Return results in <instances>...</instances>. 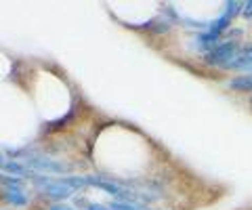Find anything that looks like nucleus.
Masks as SVG:
<instances>
[{
    "mask_svg": "<svg viewBox=\"0 0 252 210\" xmlns=\"http://www.w3.org/2000/svg\"><path fill=\"white\" fill-rule=\"evenodd\" d=\"M240 15H242L244 19H252V0H248V2H242Z\"/></svg>",
    "mask_w": 252,
    "mask_h": 210,
    "instance_id": "obj_9",
    "label": "nucleus"
},
{
    "mask_svg": "<svg viewBox=\"0 0 252 210\" xmlns=\"http://www.w3.org/2000/svg\"><path fill=\"white\" fill-rule=\"evenodd\" d=\"M4 202L11 206L21 208V206L28 204V196L23 191H4Z\"/></svg>",
    "mask_w": 252,
    "mask_h": 210,
    "instance_id": "obj_6",
    "label": "nucleus"
},
{
    "mask_svg": "<svg viewBox=\"0 0 252 210\" xmlns=\"http://www.w3.org/2000/svg\"><path fill=\"white\" fill-rule=\"evenodd\" d=\"M0 166H2V160H0Z\"/></svg>",
    "mask_w": 252,
    "mask_h": 210,
    "instance_id": "obj_12",
    "label": "nucleus"
},
{
    "mask_svg": "<svg viewBox=\"0 0 252 210\" xmlns=\"http://www.w3.org/2000/svg\"><path fill=\"white\" fill-rule=\"evenodd\" d=\"M250 103H252V97H250Z\"/></svg>",
    "mask_w": 252,
    "mask_h": 210,
    "instance_id": "obj_13",
    "label": "nucleus"
},
{
    "mask_svg": "<svg viewBox=\"0 0 252 210\" xmlns=\"http://www.w3.org/2000/svg\"><path fill=\"white\" fill-rule=\"evenodd\" d=\"M49 210H74V208H69V206H65V204H61V202H55V204H53Z\"/></svg>",
    "mask_w": 252,
    "mask_h": 210,
    "instance_id": "obj_10",
    "label": "nucleus"
},
{
    "mask_svg": "<svg viewBox=\"0 0 252 210\" xmlns=\"http://www.w3.org/2000/svg\"><path fill=\"white\" fill-rule=\"evenodd\" d=\"M240 46H242V44L235 42V40H220L217 46H212L210 51L204 53V61H206L208 65L225 67L235 55H238Z\"/></svg>",
    "mask_w": 252,
    "mask_h": 210,
    "instance_id": "obj_1",
    "label": "nucleus"
},
{
    "mask_svg": "<svg viewBox=\"0 0 252 210\" xmlns=\"http://www.w3.org/2000/svg\"><path fill=\"white\" fill-rule=\"evenodd\" d=\"M109 210H145V206L137 204V202H128V200H114V202H109Z\"/></svg>",
    "mask_w": 252,
    "mask_h": 210,
    "instance_id": "obj_7",
    "label": "nucleus"
},
{
    "mask_svg": "<svg viewBox=\"0 0 252 210\" xmlns=\"http://www.w3.org/2000/svg\"><path fill=\"white\" fill-rule=\"evenodd\" d=\"M2 185L6 187V191H21V181H19V179H13V177L4 179Z\"/></svg>",
    "mask_w": 252,
    "mask_h": 210,
    "instance_id": "obj_8",
    "label": "nucleus"
},
{
    "mask_svg": "<svg viewBox=\"0 0 252 210\" xmlns=\"http://www.w3.org/2000/svg\"><path fill=\"white\" fill-rule=\"evenodd\" d=\"M227 87L235 92H252V74H242L235 76L233 80L227 82Z\"/></svg>",
    "mask_w": 252,
    "mask_h": 210,
    "instance_id": "obj_4",
    "label": "nucleus"
},
{
    "mask_svg": "<svg viewBox=\"0 0 252 210\" xmlns=\"http://www.w3.org/2000/svg\"><path fill=\"white\" fill-rule=\"evenodd\" d=\"M86 210H105V208H103V206H99V204H93V206H89Z\"/></svg>",
    "mask_w": 252,
    "mask_h": 210,
    "instance_id": "obj_11",
    "label": "nucleus"
},
{
    "mask_svg": "<svg viewBox=\"0 0 252 210\" xmlns=\"http://www.w3.org/2000/svg\"><path fill=\"white\" fill-rule=\"evenodd\" d=\"M28 166H30V170L49 173V175H65L69 170L63 162L51 160V158H46V155H32V158H28Z\"/></svg>",
    "mask_w": 252,
    "mask_h": 210,
    "instance_id": "obj_3",
    "label": "nucleus"
},
{
    "mask_svg": "<svg viewBox=\"0 0 252 210\" xmlns=\"http://www.w3.org/2000/svg\"><path fill=\"white\" fill-rule=\"evenodd\" d=\"M2 168L9 175H15V177H34V173H32L30 168H26L23 164H19V162H4Z\"/></svg>",
    "mask_w": 252,
    "mask_h": 210,
    "instance_id": "obj_5",
    "label": "nucleus"
},
{
    "mask_svg": "<svg viewBox=\"0 0 252 210\" xmlns=\"http://www.w3.org/2000/svg\"><path fill=\"white\" fill-rule=\"evenodd\" d=\"M223 69H227V72H238L240 76L242 74H252V44L250 42L242 44L238 55H235Z\"/></svg>",
    "mask_w": 252,
    "mask_h": 210,
    "instance_id": "obj_2",
    "label": "nucleus"
}]
</instances>
